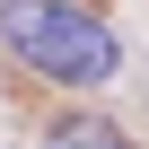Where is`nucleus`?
<instances>
[{
  "label": "nucleus",
  "mask_w": 149,
  "mask_h": 149,
  "mask_svg": "<svg viewBox=\"0 0 149 149\" xmlns=\"http://www.w3.org/2000/svg\"><path fill=\"white\" fill-rule=\"evenodd\" d=\"M0 44L53 88H105L123 70V35L79 0H0Z\"/></svg>",
  "instance_id": "nucleus-1"
},
{
  "label": "nucleus",
  "mask_w": 149,
  "mask_h": 149,
  "mask_svg": "<svg viewBox=\"0 0 149 149\" xmlns=\"http://www.w3.org/2000/svg\"><path fill=\"white\" fill-rule=\"evenodd\" d=\"M44 149H123V132H114L105 114H61V123L44 132Z\"/></svg>",
  "instance_id": "nucleus-2"
}]
</instances>
